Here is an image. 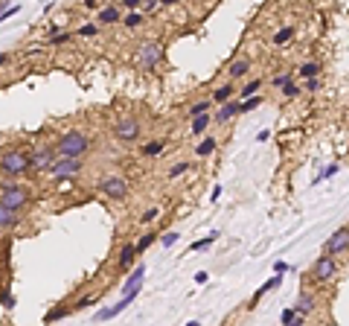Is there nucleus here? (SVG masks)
I'll return each instance as SVG.
<instances>
[{"mask_svg":"<svg viewBox=\"0 0 349 326\" xmlns=\"http://www.w3.org/2000/svg\"><path fill=\"white\" fill-rule=\"evenodd\" d=\"M90 146H93V140L87 131H79V128H73V131H64L58 143H55V152L58 155H70V157H84L90 152Z\"/></svg>","mask_w":349,"mask_h":326,"instance_id":"1","label":"nucleus"},{"mask_svg":"<svg viewBox=\"0 0 349 326\" xmlns=\"http://www.w3.org/2000/svg\"><path fill=\"white\" fill-rule=\"evenodd\" d=\"M29 198H32V192L26 187H20V184H15V178L0 181V204L12 207V210H23L29 204Z\"/></svg>","mask_w":349,"mask_h":326,"instance_id":"2","label":"nucleus"},{"mask_svg":"<svg viewBox=\"0 0 349 326\" xmlns=\"http://www.w3.org/2000/svg\"><path fill=\"white\" fill-rule=\"evenodd\" d=\"M0 172L6 178H20L29 172V155H23L20 149H6L0 155Z\"/></svg>","mask_w":349,"mask_h":326,"instance_id":"3","label":"nucleus"},{"mask_svg":"<svg viewBox=\"0 0 349 326\" xmlns=\"http://www.w3.org/2000/svg\"><path fill=\"white\" fill-rule=\"evenodd\" d=\"M134 61H137V67H140V70L157 67V64L163 61V44H160V41H154V38H149V41H140Z\"/></svg>","mask_w":349,"mask_h":326,"instance_id":"4","label":"nucleus"},{"mask_svg":"<svg viewBox=\"0 0 349 326\" xmlns=\"http://www.w3.org/2000/svg\"><path fill=\"white\" fill-rule=\"evenodd\" d=\"M338 271H341L338 259L329 257V254H320V257L315 259V265L309 268V280H315V283H320V286H326V283L338 280Z\"/></svg>","mask_w":349,"mask_h":326,"instance_id":"5","label":"nucleus"},{"mask_svg":"<svg viewBox=\"0 0 349 326\" xmlns=\"http://www.w3.org/2000/svg\"><path fill=\"white\" fill-rule=\"evenodd\" d=\"M99 192L105 198H114V201H122V198H128V192H131V184L122 178V175H105L99 181Z\"/></svg>","mask_w":349,"mask_h":326,"instance_id":"6","label":"nucleus"},{"mask_svg":"<svg viewBox=\"0 0 349 326\" xmlns=\"http://www.w3.org/2000/svg\"><path fill=\"white\" fill-rule=\"evenodd\" d=\"M140 134H143V128H140V120L137 117H122V120L114 125V137L116 143H125V146H131V143H137L140 140Z\"/></svg>","mask_w":349,"mask_h":326,"instance_id":"7","label":"nucleus"},{"mask_svg":"<svg viewBox=\"0 0 349 326\" xmlns=\"http://www.w3.org/2000/svg\"><path fill=\"white\" fill-rule=\"evenodd\" d=\"M347 251H349V224H344V227H338L332 236L323 242V254L338 257V254H347Z\"/></svg>","mask_w":349,"mask_h":326,"instance_id":"8","label":"nucleus"},{"mask_svg":"<svg viewBox=\"0 0 349 326\" xmlns=\"http://www.w3.org/2000/svg\"><path fill=\"white\" fill-rule=\"evenodd\" d=\"M84 169V160L82 157H70V155H58L52 160L50 175H79Z\"/></svg>","mask_w":349,"mask_h":326,"instance_id":"9","label":"nucleus"},{"mask_svg":"<svg viewBox=\"0 0 349 326\" xmlns=\"http://www.w3.org/2000/svg\"><path fill=\"white\" fill-rule=\"evenodd\" d=\"M58 157V152H55V146H44V149H35L32 155H29V169L35 172H50L52 160Z\"/></svg>","mask_w":349,"mask_h":326,"instance_id":"10","label":"nucleus"},{"mask_svg":"<svg viewBox=\"0 0 349 326\" xmlns=\"http://www.w3.org/2000/svg\"><path fill=\"white\" fill-rule=\"evenodd\" d=\"M239 114H242V99H227V102L218 105V114H213V122L227 125V122H233Z\"/></svg>","mask_w":349,"mask_h":326,"instance_id":"11","label":"nucleus"},{"mask_svg":"<svg viewBox=\"0 0 349 326\" xmlns=\"http://www.w3.org/2000/svg\"><path fill=\"white\" fill-rule=\"evenodd\" d=\"M134 303V297H128V294H122V300L119 303H114V306H105V309L96 312V321H111V318H116L119 312H125L128 306Z\"/></svg>","mask_w":349,"mask_h":326,"instance_id":"12","label":"nucleus"},{"mask_svg":"<svg viewBox=\"0 0 349 326\" xmlns=\"http://www.w3.org/2000/svg\"><path fill=\"white\" fill-rule=\"evenodd\" d=\"M294 309L303 315V318H309V315H315V309H317V297L312 292H300V297H297V303H294Z\"/></svg>","mask_w":349,"mask_h":326,"instance_id":"13","label":"nucleus"},{"mask_svg":"<svg viewBox=\"0 0 349 326\" xmlns=\"http://www.w3.org/2000/svg\"><path fill=\"white\" fill-rule=\"evenodd\" d=\"M137 257H140V254H137V245L125 242V245L119 248V259H116V262H119V268H122V271H128V268H134Z\"/></svg>","mask_w":349,"mask_h":326,"instance_id":"14","label":"nucleus"},{"mask_svg":"<svg viewBox=\"0 0 349 326\" xmlns=\"http://www.w3.org/2000/svg\"><path fill=\"white\" fill-rule=\"evenodd\" d=\"M143 280H146V265H134L128 271V280L122 283V294L131 292V289H143Z\"/></svg>","mask_w":349,"mask_h":326,"instance_id":"15","label":"nucleus"},{"mask_svg":"<svg viewBox=\"0 0 349 326\" xmlns=\"http://www.w3.org/2000/svg\"><path fill=\"white\" fill-rule=\"evenodd\" d=\"M20 224V210H12V207L0 204V230H12Z\"/></svg>","mask_w":349,"mask_h":326,"instance_id":"16","label":"nucleus"},{"mask_svg":"<svg viewBox=\"0 0 349 326\" xmlns=\"http://www.w3.org/2000/svg\"><path fill=\"white\" fill-rule=\"evenodd\" d=\"M248 70H250V58L245 55V58H236L230 67H227V76H230V82H236V79L248 76Z\"/></svg>","mask_w":349,"mask_h":326,"instance_id":"17","label":"nucleus"},{"mask_svg":"<svg viewBox=\"0 0 349 326\" xmlns=\"http://www.w3.org/2000/svg\"><path fill=\"white\" fill-rule=\"evenodd\" d=\"M96 20H99V26H111V23H119L122 17H119V9L116 6H102Z\"/></svg>","mask_w":349,"mask_h":326,"instance_id":"18","label":"nucleus"},{"mask_svg":"<svg viewBox=\"0 0 349 326\" xmlns=\"http://www.w3.org/2000/svg\"><path fill=\"white\" fill-rule=\"evenodd\" d=\"M320 70H323L320 61H303L297 67V76L300 79H312V76H320Z\"/></svg>","mask_w":349,"mask_h":326,"instance_id":"19","label":"nucleus"},{"mask_svg":"<svg viewBox=\"0 0 349 326\" xmlns=\"http://www.w3.org/2000/svg\"><path fill=\"white\" fill-rule=\"evenodd\" d=\"M213 122V117L204 111V114H198V117H192V137H201L204 131H207V125Z\"/></svg>","mask_w":349,"mask_h":326,"instance_id":"20","label":"nucleus"},{"mask_svg":"<svg viewBox=\"0 0 349 326\" xmlns=\"http://www.w3.org/2000/svg\"><path fill=\"white\" fill-rule=\"evenodd\" d=\"M233 93H236V87H233V82H227V85H221L213 90V102L221 105V102H227V99H233Z\"/></svg>","mask_w":349,"mask_h":326,"instance_id":"21","label":"nucleus"},{"mask_svg":"<svg viewBox=\"0 0 349 326\" xmlns=\"http://www.w3.org/2000/svg\"><path fill=\"white\" fill-rule=\"evenodd\" d=\"M67 315H73V306H55V309H50L44 315V324H55V321H61Z\"/></svg>","mask_w":349,"mask_h":326,"instance_id":"22","label":"nucleus"},{"mask_svg":"<svg viewBox=\"0 0 349 326\" xmlns=\"http://www.w3.org/2000/svg\"><path fill=\"white\" fill-rule=\"evenodd\" d=\"M119 23H122L125 29H140V26H143V15H140L137 9H131L128 15H125V17H122V20H119Z\"/></svg>","mask_w":349,"mask_h":326,"instance_id":"23","label":"nucleus"},{"mask_svg":"<svg viewBox=\"0 0 349 326\" xmlns=\"http://www.w3.org/2000/svg\"><path fill=\"white\" fill-rule=\"evenodd\" d=\"M291 38H294V26H283L280 32L271 38V44H274V47H285V44H288Z\"/></svg>","mask_w":349,"mask_h":326,"instance_id":"24","label":"nucleus"},{"mask_svg":"<svg viewBox=\"0 0 349 326\" xmlns=\"http://www.w3.org/2000/svg\"><path fill=\"white\" fill-rule=\"evenodd\" d=\"M213 152H216V137H204L195 146V155L198 157H207V155H213Z\"/></svg>","mask_w":349,"mask_h":326,"instance_id":"25","label":"nucleus"},{"mask_svg":"<svg viewBox=\"0 0 349 326\" xmlns=\"http://www.w3.org/2000/svg\"><path fill=\"white\" fill-rule=\"evenodd\" d=\"M163 146H166L163 140H151V143H146V146H143V157H157L160 152H163Z\"/></svg>","mask_w":349,"mask_h":326,"instance_id":"26","label":"nucleus"},{"mask_svg":"<svg viewBox=\"0 0 349 326\" xmlns=\"http://www.w3.org/2000/svg\"><path fill=\"white\" fill-rule=\"evenodd\" d=\"M218 239V233H210V236H207V239H198V242H192V245H189V254H198V251H207V248H210V245H213V242Z\"/></svg>","mask_w":349,"mask_h":326,"instance_id":"27","label":"nucleus"},{"mask_svg":"<svg viewBox=\"0 0 349 326\" xmlns=\"http://www.w3.org/2000/svg\"><path fill=\"white\" fill-rule=\"evenodd\" d=\"M259 87H262V79H253V82H248V85L239 90V99H248V96H253V93H259Z\"/></svg>","mask_w":349,"mask_h":326,"instance_id":"28","label":"nucleus"},{"mask_svg":"<svg viewBox=\"0 0 349 326\" xmlns=\"http://www.w3.org/2000/svg\"><path fill=\"white\" fill-rule=\"evenodd\" d=\"M280 93H283L285 99H297L300 93H303V87H300L297 82H288V85H283V87H280Z\"/></svg>","mask_w":349,"mask_h":326,"instance_id":"29","label":"nucleus"},{"mask_svg":"<svg viewBox=\"0 0 349 326\" xmlns=\"http://www.w3.org/2000/svg\"><path fill=\"white\" fill-rule=\"evenodd\" d=\"M189 166H192L189 160H178V163H175V166L169 169V178L175 181V178H181V175H186V172H189Z\"/></svg>","mask_w":349,"mask_h":326,"instance_id":"30","label":"nucleus"},{"mask_svg":"<svg viewBox=\"0 0 349 326\" xmlns=\"http://www.w3.org/2000/svg\"><path fill=\"white\" fill-rule=\"evenodd\" d=\"M259 93H253V96H248V99H242V114H248V111H256L259 108Z\"/></svg>","mask_w":349,"mask_h":326,"instance_id":"31","label":"nucleus"},{"mask_svg":"<svg viewBox=\"0 0 349 326\" xmlns=\"http://www.w3.org/2000/svg\"><path fill=\"white\" fill-rule=\"evenodd\" d=\"M154 239H157L154 233H143V236L137 239V254H143V251H149V248H151V242H154Z\"/></svg>","mask_w":349,"mask_h":326,"instance_id":"32","label":"nucleus"},{"mask_svg":"<svg viewBox=\"0 0 349 326\" xmlns=\"http://www.w3.org/2000/svg\"><path fill=\"white\" fill-rule=\"evenodd\" d=\"M70 38H73L70 32H55L47 44H50V47H64V44H70Z\"/></svg>","mask_w":349,"mask_h":326,"instance_id":"33","label":"nucleus"},{"mask_svg":"<svg viewBox=\"0 0 349 326\" xmlns=\"http://www.w3.org/2000/svg\"><path fill=\"white\" fill-rule=\"evenodd\" d=\"M99 32V26H96V23H84V26H79V38H93V35Z\"/></svg>","mask_w":349,"mask_h":326,"instance_id":"34","label":"nucleus"},{"mask_svg":"<svg viewBox=\"0 0 349 326\" xmlns=\"http://www.w3.org/2000/svg\"><path fill=\"white\" fill-rule=\"evenodd\" d=\"M160 216V207H149V210H143V216H140V222L143 224H149V222H154Z\"/></svg>","mask_w":349,"mask_h":326,"instance_id":"35","label":"nucleus"},{"mask_svg":"<svg viewBox=\"0 0 349 326\" xmlns=\"http://www.w3.org/2000/svg\"><path fill=\"white\" fill-rule=\"evenodd\" d=\"M178 239H181V236H178V230H169V233H163V236H160V245H163V248H172Z\"/></svg>","mask_w":349,"mask_h":326,"instance_id":"36","label":"nucleus"},{"mask_svg":"<svg viewBox=\"0 0 349 326\" xmlns=\"http://www.w3.org/2000/svg\"><path fill=\"white\" fill-rule=\"evenodd\" d=\"M332 175H338V163H332V166H326V169L320 172L315 178V184H320V181H326V178H332Z\"/></svg>","mask_w":349,"mask_h":326,"instance_id":"37","label":"nucleus"},{"mask_svg":"<svg viewBox=\"0 0 349 326\" xmlns=\"http://www.w3.org/2000/svg\"><path fill=\"white\" fill-rule=\"evenodd\" d=\"M17 12H20V6H6V9L0 12V23H3V20H12Z\"/></svg>","mask_w":349,"mask_h":326,"instance_id":"38","label":"nucleus"},{"mask_svg":"<svg viewBox=\"0 0 349 326\" xmlns=\"http://www.w3.org/2000/svg\"><path fill=\"white\" fill-rule=\"evenodd\" d=\"M303 90H309V93H317V90H320V79H317V76H312V79H306V85H303Z\"/></svg>","mask_w":349,"mask_h":326,"instance_id":"39","label":"nucleus"},{"mask_svg":"<svg viewBox=\"0 0 349 326\" xmlns=\"http://www.w3.org/2000/svg\"><path fill=\"white\" fill-rule=\"evenodd\" d=\"M204 111H210V102H195L192 108H189V117H198V114H204Z\"/></svg>","mask_w":349,"mask_h":326,"instance_id":"40","label":"nucleus"},{"mask_svg":"<svg viewBox=\"0 0 349 326\" xmlns=\"http://www.w3.org/2000/svg\"><path fill=\"white\" fill-rule=\"evenodd\" d=\"M93 300H96V297H90V294H87V297H79V300L73 303V312H79V309H84V306H90Z\"/></svg>","mask_w":349,"mask_h":326,"instance_id":"41","label":"nucleus"},{"mask_svg":"<svg viewBox=\"0 0 349 326\" xmlns=\"http://www.w3.org/2000/svg\"><path fill=\"white\" fill-rule=\"evenodd\" d=\"M288 82H294V76H291V73H280V76L274 79V87H283V85H288Z\"/></svg>","mask_w":349,"mask_h":326,"instance_id":"42","label":"nucleus"},{"mask_svg":"<svg viewBox=\"0 0 349 326\" xmlns=\"http://www.w3.org/2000/svg\"><path fill=\"white\" fill-rule=\"evenodd\" d=\"M119 6L131 12V9H137V6H143V0H119Z\"/></svg>","mask_w":349,"mask_h":326,"instance_id":"43","label":"nucleus"},{"mask_svg":"<svg viewBox=\"0 0 349 326\" xmlns=\"http://www.w3.org/2000/svg\"><path fill=\"white\" fill-rule=\"evenodd\" d=\"M288 268H291V265H288L285 259H277V262H274V271H277V274H285Z\"/></svg>","mask_w":349,"mask_h":326,"instance_id":"44","label":"nucleus"},{"mask_svg":"<svg viewBox=\"0 0 349 326\" xmlns=\"http://www.w3.org/2000/svg\"><path fill=\"white\" fill-rule=\"evenodd\" d=\"M195 283H198V286H207V283H210V274H207V271H198V274H195Z\"/></svg>","mask_w":349,"mask_h":326,"instance_id":"45","label":"nucleus"},{"mask_svg":"<svg viewBox=\"0 0 349 326\" xmlns=\"http://www.w3.org/2000/svg\"><path fill=\"white\" fill-rule=\"evenodd\" d=\"M157 6H160V0H143V9H146V12H154Z\"/></svg>","mask_w":349,"mask_h":326,"instance_id":"46","label":"nucleus"},{"mask_svg":"<svg viewBox=\"0 0 349 326\" xmlns=\"http://www.w3.org/2000/svg\"><path fill=\"white\" fill-rule=\"evenodd\" d=\"M268 137H271V131L265 128V131H259V134H256V143H268Z\"/></svg>","mask_w":349,"mask_h":326,"instance_id":"47","label":"nucleus"},{"mask_svg":"<svg viewBox=\"0 0 349 326\" xmlns=\"http://www.w3.org/2000/svg\"><path fill=\"white\" fill-rule=\"evenodd\" d=\"M210 198H213V201H218V198H221V184H216V187H213V192H210Z\"/></svg>","mask_w":349,"mask_h":326,"instance_id":"48","label":"nucleus"},{"mask_svg":"<svg viewBox=\"0 0 349 326\" xmlns=\"http://www.w3.org/2000/svg\"><path fill=\"white\" fill-rule=\"evenodd\" d=\"M9 61H12V55H9V52H0V67H3V64H9Z\"/></svg>","mask_w":349,"mask_h":326,"instance_id":"49","label":"nucleus"},{"mask_svg":"<svg viewBox=\"0 0 349 326\" xmlns=\"http://www.w3.org/2000/svg\"><path fill=\"white\" fill-rule=\"evenodd\" d=\"M3 303H6V306H12V303H15V297H12L9 292H3Z\"/></svg>","mask_w":349,"mask_h":326,"instance_id":"50","label":"nucleus"},{"mask_svg":"<svg viewBox=\"0 0 349 326\" xmlns=\"http://www.w3.org/2000/svg\"><path fill=\"white\" fill-rule=\"evenodd\" d=\"M175 3H181V0H160V6H175Z\"/></svg>","mask_w":349,"mask_h":326,"instance_id":"51","label":"nucleus"},{"mask_svg":"<svg viewBox=\"0 0 349 326\" xmlns=\"http://www.w3.org/2000/svg\"><path fill=\"white\" fill-rule=\"evenodd\" d=\"M96 3H99V0H84V6H90V9H96Z\"/></svg>","mask_w":349,"mask_h":326,"instance_id":"52","label":"nucleus"},{"mask_svg":"<svg viewBox=\"0 0 349 326\" xmlns=\"http://www.w3.org/2000/svg\"><path fill=\"white\" fill-rule=\"evenodd\" d=\"M9 3H12V0H0V12H3V9H6Z\"/></svg>","mask_w":349,"mask_h":326,"instance_id":"53","label":"nucleus"}]
</instances>
